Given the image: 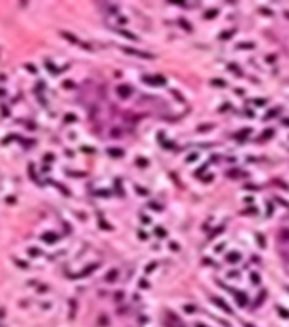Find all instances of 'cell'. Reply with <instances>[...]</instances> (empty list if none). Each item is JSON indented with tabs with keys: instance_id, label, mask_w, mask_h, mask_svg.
<instances>
[{
	"instance_id": "5b68a950",
	"label": "cell",
	"mask_w": 289,
	"mask_h": 327,
	"mask_svg": "<svg viewBox=\"0 0 289 327\" xmlns=\"http://www.w3.org/2000/svg\"><path fill=\"white\" fill-rule=\"evenodd\" d=\"M2 114H3V116H7V114H9V111H7V107H2Z\"/></svg>"
},
{
	"instance_id": "7a4b0ae2",
	"label": "cell",
	"mask_w": 289,
	"mask_h": 327,
	"mask_svg": "<svg viewBox=\"0 0 289 327\" xmlns=\"http://www.w3.org/2000/svg\"><path fill=\"white\" fill-rule=\"evenodd\" d=\"M43 239H44V240H55V235H44Z\"/></svg>"
},
{
	"instance_id": "277c9868",
	"label": "cell",
	"mask_w": 289,
	"mask_h": 327,
	"mask_svg": "<svg viewBox=\"0 0 289 327\" xmlns=\"http://www.w3.org/2000/svg\"><path fill=\"white\" fill-rule=\"evenodd\" d=\"M26 68H27L29 72H36V68L32 67V65H29V63H27V65H26Z\"/></svg>"
},
{
	"instance_id": "8992f818",
	"label": "cell",
	"mask_w": 289,
	"mask_h": 327,
	"mask_svg": "<svg viewBox=\"0 0 289 327\" xmlns=\"http://www.w3.org/2000/svg\"><path fill=\"white\" fill-rule=\"evenodd\" d=\"M3 94H5V92H3V90H2V89H0V96H3Z\"/></svg>"
},
{
	"instance_id": "6da1fadb",
	"label": "cell",
	"mask_w": 289,
	"mask_h": 327,
	"mask_svg": "<svg viewBox=\"0 0 289 327\" xmlns=\"http://www.w3.org/2000/svg\"><path fill=\"white\" fill-rule=\"evenodd\" d=\"M29 174H31V179H36V175H34V165L32 164H29Z\"/></svg>"
},
{
	"instance_id": "3957f363",
	"label": "cell",
	"mask_w": 289,
	"mask_h": 327,
	"mask_svg": "<svg viewBox=\"0 0 289 327\" xmlns=\"http://www.w3.org/2000/svg\"><path fill=\"white\" fill-rule=\"evenodd\" d=\"M29 254H32V256L36 254V256H38V254H39V250H38V249H29Z\"/></svg>"
}]
</instances>
